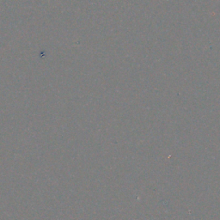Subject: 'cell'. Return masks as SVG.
I'll list each match as a JSON object with an SVG mask.
<instances>
[]
</instances>
